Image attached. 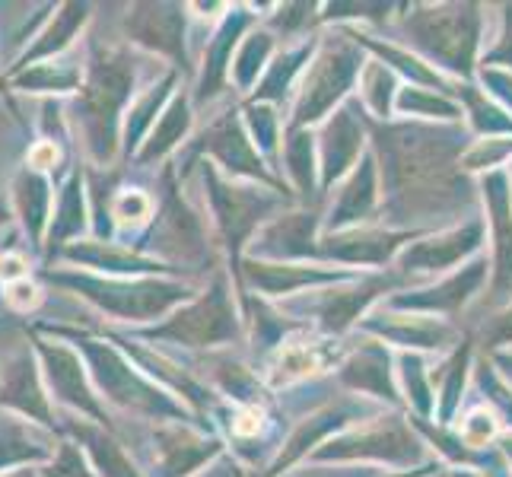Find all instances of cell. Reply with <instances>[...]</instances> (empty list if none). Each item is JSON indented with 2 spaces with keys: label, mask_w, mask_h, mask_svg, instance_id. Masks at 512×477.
I'll list each match as a JSON object with an SVG mask.
<instances>
[{
  "label": "cell",
  "mask_w": 512,
  "mask_h": 477,
  "mask_svg": "<svg viewBox=\"0 0 512 477\" xmlns=\"http://www.w3.org/2000/svg\"><path fill=\"white\" fill-rule=\"evenodd\" d=\"M134 74L137 67L125 51L93 48L90 61H86V77L77 93V112L86 150H90L96 166L115 159L121 112H125V102L134 93Z\"/></svg>",
  "instance_id": "6da1fadb"
},
{
  "label": "cell",
  "mask_w": 512,
  "mask_h": 477,
  "mask_svg": "<svg viewBox=\"0 0 512 477\" xmlns=\"http://www.w3.org/2000/svg\"><path fill=\"white\" fill-rule=\"evenodd\" d=\"M39 331L64 338L80 350L99 398H109L112 404H118V408L140 411V414H156V417L179 414V408H175L160 388L140 376L137 366H131L125 360V353H121L112 341H102L86 331L64 328V325H39Z\"/></svg>",
  "instance_id": "7a4b0ae2"
},
{
  "label": "cell",
  "mask_w": 512,
  "mask_h": 477,
  "mask_svg": "<svg viewBox=\"0 0 512 477\" xmlns=\"http://www.w3.org/2000/svg\"><path fill=\"white\" fill-rule=\"evenodd\" d=\"M48 284L74 290L99 312L118 322H147L169 312L179 299L188 296V287L166 284V280H140V277H105L93 271H45Z\"/></svg>",
  "instance_id": "3957f363"
},
{
  "label": "cell",
  "mask_w": 512,
  "mask_h": 477,
  "mask_svg": "<svg viewBox=\"0 0 512 477\" xmlns=\"http://www.w3.org/2000/svg\"><path fill=\"white\" fill-rule=\"evenodd\" d=\"M29 338H32V353L39 357L42 379L48 385L51 401L64 404L67 411H74L86 420L109 427V414H105V404L96 392L80 350L70 341L55 338V334H45L39 328H32Z\"/></svg>",
  "instance_id": "277c9868"
},
{
  "label": "cell",
  "mask_w": 512,
  "mask_h": 477,
  "mask_svg": "<svg viewBox=\"0 0 512 477\" xmlns=\"http://www.w3.org/2000/svg\"><path fill=\"white\" fill-rule=\"evenodd\" d=\"M233 309L226 303V293L217 284L207 296H201L198 303L185 306L182 312H175L166 325L153 328V338H166L185 347H210L217 341H229L236 334Z\"/></svg>",
  "instance_id": "5b68a950"
},
{
  "label": "cell",
  "mask_w": 512,
  "mask_h": 477,
  "mask_svg": "<svg viewBox=\"0 0 512 477\" xmlns=\"http://www.w3.org/2000/svg\"><path fill=\"white\" fill-rule=\"evenodd\" d=\"M0 408L20 414L32 423H42L48 430L61 427V417L48 395L35 353H16L13 360H7L4 376H0Z\"/></svg>",
  "instance_id": "8992f818"
},
{
  "label": "cell",
  "mask_w": 512,
  "mask_h": 477,
  "mask_svg": "<svg viewBox=\"0 0 512 477\" xmlns=\"http://www.w3.org/2000/svg\"><path fill=\"white\" fill-rule=\"evenodd\" d=\"M61 439L55 430L13 411H0V474L16 468H42L55 458Z\"/></svg>",
  "instance_id": "52a82bcc"
},
{
  "label": "cell",
  "mask_w": 512,
  "mask_h": 477,
  "mask_svg": "<svg viewBox=\"0 0 512 477\" xmlns=\"http://www.w3.org/2000/svg\"><path fill=\"white\" fill-rule=\"evenodd\" d=\"M128 35L150 51L185 64V10L175 4H137L128 13Z\"/></svg>",
  "instance_id": "ba28073f"
},
{
  "label": "cell",
  "mask_w": 512,
  "mask_h": 477,
  "mask_svg": "<svg viewBox=\"0 0 512 477\" xmlns=\"http://www.w3.org/2000/svg\"><path fill=\"white\" fill-rule=\"evenodd\" d=\"M10 207H13V214L20 217L32 249H45L51 214H55V185H51L48 175L23 166L13 175Z\"/></svg>",
  "instance_id": "9c48e42d"
},
{
  "label": "cell",
  "mask_w": 512,
  "mask_h": 477,
  "mask_svg": "<svg viewBox=\"0 0 512 477\" xmlns=\"http://www.w3.org/2000/svg\"><path fill=\"white\" fill-rule=\"evenodd\" d=\"M61 430L83 449L86 462H90L96 477H144L125 455L118 439L109 433V427H102V423L80 420V417H61Z\"/></svg>",
  "instance_id": "30bf717a"
},
{
  "label": "cell",
  "mask_w": 512,
  "mask_h": 477,
  "mask_svg": "<svg viewBox=\"0 0 512 477\" xmlns=\"http://www.w3.org/2000/svg\"><path fill=\"white\" fill-rule=\"evenodd\" d=\"M90 10H93L90 4H58L55 16H51V20L45 23V29L35 35L32 48L23 51L20 64H16L13 70H7V74H16V70H26L32 64H42L51 58H61L70 48V42L80 35V29L86 26V20H90Z\"/></svg>",
  "instance_id": "8fae6325"
},
{
  "label": "cell",
  "mask_w": 512,
  "mask_h": 477,
  "mask_svg": "<svg viewBox=\"0 0 512 477\" xmlns=\"http://www.w3.org/2000/svg\"><path fill=\"white\" fill-rule=\"evenodd\" d=\"M86 182H83V172H70V179L64 182L61 194H58V204H55V214H51V226H48V239H45V249L51 252H64L67 245L80 242V233L86 229Z\"/></svg>",
  "instance_id": "7c38bea8"
},
{
  "label": "cell",
  "mask_w": 512,
  "mask_h": 477,
  "mask_svg": "<svg viewBox=\"0 0 512 477\" xmlns=\"http://www.w3.org/2000/svg\"><path fill=\"white\" fill-rule=\"evenodd\" d=\"M86 77V64L74 61V58H51L42 64H32L26 70H16V74H7L10 86L20 93H32V96H64L74 93L83 86Z\"/></svg>",
  "instance_id": "4fadbf2b"
},
{
  "label": "cell",
  "mask_w": 512,
  "mask_h": 477,
  "mask_svg": "<svg viewBox=\"0 0 512 477\" xmlns=\"http://www.w3.org/2000/svg\"><path fill=\"white\" fill-rule=\"evenodd\" d=\"M214 443H204V439H194L185 430H163L156 436V468L163 477H182L194 465H201L204 458H210Z\"/></svg>",
  "instance_id": "5bb4252c"
},
{
  "label": "cell",
  "mask_w": 512,
  "mask_h": 477,
  "mask_svg": "<svg viewBox=\"0 0 512 477\" xmlns=\"http://www.w3.org/2000/svg\"><path fill=\"white\" fill-rule=\"evenodd\" d=\"M322 67L315 70L312 74V80H309V86H306V99H303V105H299V121H306V118H319V112L325 109V105L334 99V93H331V86H341V83H347V77H350V58H344V55H334V58H328V61H319Z\"/></svg>",
  "instance_id": "9a60e30c"
},
{
  "label": "cell",
  "mask_w": 512,
  "mask_h": 477,
  "mask_svg": "<svg viewBox=\"0 0 512 477\" xmlns=\"http://www.w3.org/2000/svg\"><path fill=\"white\" fill-rule=\"evenodd\" d=\"M185 128H188V105H185L182 96H175L172 105L163 112L160 125L153 128V134H150V140H147V147L140 150L137 163H153V159L166 156V153L182 140Z\"/></svg>",
  "instance_id": "2e32d148"
},
{
  "label": "cell",
  "mask_w": 512,
  "mask_h": 477,
  "mask_svg": "<svg viewBox=\"0 0 512 477\" xmlns=\"http://www.w3.org/2000/svg\"><path fill=\"white\" fill-rule=\"evenodd\" d=\"M39 477H96V471L90 468L83 449L74 443V439H61L55 458L39 468Z\"/></svg>",
  "instance_id": "e0dca14e"
},
{
  "label": "cell",
  "mask_w": 512,
  "mask_h": 477,
  "mask_svg": "<svg viewBox=\"0 0 512 477\" xmlns=\"http://www.w3.org/2000/svg\"><path fill=\"white\" fill-rule=\"evenodd\" d=\"M169 86H172V77H169L163 86H153V90H150L144 99H137V102L131 105V112H128V125H125V147H128V150L140 144L137 137L147 131L150 115H156V109H160V102L166 99V90H169Z\"/></svg>",
  "instance_id": "ac0fdd59"
},
{
  "label": "cell",
  "mask_w": 512,
  "mask_h": 477,
  "mask_svg": "<svg viewBox=\"0 0 512 477\" xmlns=\"http://www.w3.org/2000/svg\"><path fill=\"white\" fill-rule=\"evenodd\" d=\"M150 210H153V201L147 198L140 188H125V191H118L112 204H109V217L118 223V226H140L147 217H150Z\"/></svg>",
  "instance_id": "d6986e66"
},
{
  "label": "cell",
  "mask_w": 512,
  "mask_h": 477,
  "mask_svg": "<svg viewBox=\"0 0 512 477\" xmlns=\"http://www.w3.org/2000/svg\"><path fill=\"white\" fill-rule=\"evenodd\" d=\"M0 299H4V306L13 312H32L42 303V287L35 284L32 277H23V280H13V284H7L4 290H0Z\"/></svg>",
  "instance_id": "ffe728a7"
},
{
  "label": "cell",
  "mask_w": 512,
  "mask_h": 477,
  "mask_svg": "<svg viewBox=\"0 0 512 477\" xmlns=\"http://www.w3.org/2000/svg\"><path fill=\"white\" fill-rule=\"evenodd\" d=\"M58 163H61V147H58V140H51V137L35 140V144L29 147V153H26V166L35 169V172L48 175Z\"/></svg>",
  "instance_id": "44dd1931"
},
{
  "label": "cell",
  "mask_w": 512,
  "mask_h": 477,
  "mask_svg": "<svg viewBox=\"0 0 512 477\" xmlns=\"http://www.w3.org/2000/svg\"><path fill=\"white\" fill-rule=\"evenodd\" d=\"M29 277V258L23 252H4L0 255V284H13V280Z\"/></svg>",
  "instance_id": "7402d4cb"
},
{
  "label": "cell",
  "mask_w": 512,
  "mask_h": 477,
  "mask_svg": "<svg viewBox=\"0 0 512 477\" xmlns=\"http://www.w3.org/2000/svg\"><path fill=\"white\" fill-rule=\"evenodd\" d=\"M0 477H39V468H16V471H4Z\"/></svg>",
  "instance_id": "603a6c76"
},
{
  "label": "cell",
  "mask_w": 512,
  "mask_h": 477,
  "mask_svg": "<svg viewBox=\"0 0 512 477\" xmlns=\"http://www.w3.org/2000/svg\"><path fill=\"white\" fill-rule=\"evenodd\" d=\"M10 217H13V207H10V204H7L4 198H0V226H4V223H7Z\"/></svg>",
  "instance_id": "cb8c5ba5"
}]
</instances>
